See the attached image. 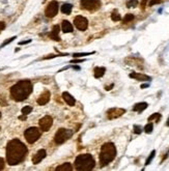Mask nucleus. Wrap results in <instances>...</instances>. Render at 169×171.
I'll return each mask as SVG.
<instances>
[{
	"label": "nucleus",
	"instance_id": "nucleus-39",
	"mask_svg": "<svg viewBox=\"0 0 169 171\" xmlns=\"http://www.w3.org/2000/svg\"><path fill=\"white\" fill-rule=\"evenodd\" d=\"M0 104H1V105H6V102H4L3 99H2L1 97H0Z\"/></svg>",
	"mask_w": 169,
	"mask_h": 171
},
{
	"label": "nucleus",
	"instance_id": "nucleus-20",
	"mask_svg": "<svg viewBox=\"0 0 169 171\" xmlns=\"http://www.w3.org/2000/svg\"><path fill=\"white\" fill-rule=\"evenodd\" d=\"M56 170H58V171H61V170H63V171H72L73 167H72V164H71V163H64V164H62V165H60V166L57 167Z\"/></svg>",
	"mask_w": 169,
	"mask_h": 171
},
{
	"label": "nucleus",
	"instance_id": "nucleus-4",
	"mask_svg": "<svg viewBox=\"0 0 169 171\" xmlns=\"http://www.w3.org/2000/svg\"><path fill=\"white\" fill-rule=\"evenodd\" d=\"M95 166V162L91 154H84L77 157L75 161V167L78 171H89Z\"/></svg>",
	"mask_w": 169,
	"mask_h": 171
},
{
	"label": "nucleus",
	"instance_id": "nucleus-14",
	"mask_svg": "<svg viewBox=\"0 0 169 171\" xmlns=\"http://www.w3.org/2000/svg\"><path fill=\"white\" fill-rule=\"evenodd\" d=\"M130 78H133V79H136L138 81H149L152 80V78L148 75L141 74V73H132L130 74Z\"/></svg>",
	"mask_w": 169,
	"mask_h": 171
},
{
	"label": "nucleus",
	"instance_id": "nucleus-40",
	"mask_svg": "<svg viewBox=\"0 0 169 171\" xmlns=\"http://www.w3.org/2000/svg\"><path fill=\"white\" fill-rule=\"evenodd\" d=\"M148 86H149V84H148V83L142 84V85H141V88H146V87H148Z\"/></svg>",
	"mask_w": 169,
	"mask_h": 171
},
{
	"label": "nucleus",
	"instance_id": "nucleus-25",
	"mask_svg": "<svg viewBox=\"0 0 169 171\" xmlns=\"http://www.w3.org/2000/svg\"><path fill=\"white\" fill-rule=\"evenodd\" d=\"M152 129H154V124H152L151 121L144 127V131H145V133H148V134H151L152 132Z\"/></svg>",
	"mask_w": 169,
	"mask_h": 171
},
{
	"label": "nucleus",
	"instance_id": "nucleus-31",
	"mask_svg": "<svg viewBox=\"0 0 169 171\" xmlns=\"http://www.w3.org/2000/svg\"><path fill=\"white\" fill-rule=\"evenodd\" d=\"M13 40H16V36H13V37H10V39H9V40H5V42L3 43V44H2L1 46H0V48H3L4 46H6L7 44H10V42H13Z\"/></svg>",
	"mask_w": 169,
	"mask_h": 171
},
{
	"label": "nucleus",
	"instance_id": "nucleus-12",
	"mask_svg": "<svg viewBox=\"0 0 169 171\" xmlns=\"http://www.w3.org/2000/svg\"><path fill=\"white\" fill-rule=\"evenodd\" d=\"M50 97H51L50 91L45 90V91H44L43 93L39 97V99H37V104L40 105V106L46 105L49 101H50Z\"/></svg>",
	"mask_w": 169,
	"mask_h": 171
},
{
	"label": "nucleus",
	"instance_id": "nucleus-24",
	"mask_svg": "<svg viewBox=\"0 0 169 171\" xmlns=\"http://www.w3.org/2000/svg\"><path fill=\"white\" fill-rule=\"evenodd\" d=\"M133 19H134V15H132V13H127V15L125 16L124 20H122V22L129 23V22H131V21H133Z\"/></svg>",
	"mask_w": 169,
	"mask_h": 171
},
{
	"label": "nucleus",
	"instance_id": "nucleus-8",
	"mask_svg": "<svg viewBox=\"0 0 169 171\" xmlns=\"http://www.w3.org/2000/svg\"><path fill=\"white\" fill-rule=\"evenodd\" d=\"M83 9L88 10H99L101 6V2L99 0H81Z\"/></svg>",
	"mask_w": 169,
	"mask_h": 171
},
{
	"label": "nucleus",
	"instance_id": "nucleus-37",
	"mask_svg": "<svg viewBox=\"0 0 169 171\" xmlns=\"http://www.w3.org/2000/svg\"><path fill=\"white\" fill-rule=\"evenodd\" d=\"M113 86H114V84H111V85H109V86H106L105 89L106 90H111V88H113Z\"/></svg>",
	"mask_w": 169,
	"mask_h": 171
},
{
	"label": "nucleus",
	"instance_id": "nucleus-17",
	"mask_svg": "<svg viewBox=\"0 0 169 171\" xmlns=\"http://www.w3.org/2000/svg\"><path fill=\"white\" fill-rule=\"evenodd\" d=\"M50 37L54 40H57V42L60 40V37H59V26L58 25H55L53 27L52 31H51V33H50Z\"/></svg>",
	"mask_w": 169,
	"mask_h": 171
},
{
	"label": "nucleus",
	"instance_id": "nucleus-10",
	"mask_svg": "<svg viewBox=\"0 0 169 171\" xmlns=\"http://www.w3.org/2000/svg\"><path fill=\"white\" fill-rule=\"evenodd\" d=\"M125 113H126V110L122 108H111L107 111V117L109 119H115L121 117Z\"/></svg>",
	"mask_w": 169,
	"mask_h": 171
},
{
	"label": "nucleus",
	"instance_id": "nucleus-42",
	"mask_svg": "<svg viewBox=\"0 0 169 171\" xmlns=\"http://www.w3.org/2000/svg\"><path fill=\"white\" fill-rule=\"evenodd\" d=\"M166 126L169 127V117H168V119H167V123H166Z\"/></svg>",
	"mask_w": 169,
	"mask_h": 171
},
{
	"label": "nucleus",
	"instance_id": "nucleus-11",
	"mask_svg": "<svg viewBox=\"0 0 169 171\" xmlns=\"http://www.w3.org/2000/svg\"><path fill=\"white\" fill-rule=\"evenodd\" d=\"M74 23L79 30H82V31L86 30L87 26H88V21H87V19L82 17V16H78V17H76L74 20Z\"/></svg>",
	"mask_w": 169,
	"mask_h": 171
},
{
	"label": "nucleus",
	"instance_id": "nucleus-5",
	"mask_svg": "<svg viewBox=\"0 0 169 171\" xmlns=\"http://www.w3.org/2000/svg\"><path fill=\"white\" fill-rule=\"evenodd\" d=\"M24 136H25V139L27 140V142L32 144V143H34L40 137V130L35 127H28L25 131V133H24Z\"/></svg>",
	"mask_w": 169,
	"mask_h": 171
},
{
	"label": "nucleus",
	"instance_id": "nucleus-35",
	"mask_svg": "<svg viewBox=\"0 0 169 171\" xmlns=\"http://www.w3.org/2000/svg\"><path fill=\"white\" fill-rule=\"evenodd\" d=\"M4 28H5V24H4V22H0V32L3 30Z\"/></svg>",
	"mask_w": 169,
	"mask_h": 171
},
{
	"label": "nucleus",
	"instance_id": "nucleus-33",
	"mask_svg": "<svg viewBox=\"0 0 169 171\" xmlns=\"http://www.w3.org/2000/svg\"><path fill=\"white\" fill-rule=\"evenodd\" d=\"M146 3H148V0H141V9L142 10L145 9Z\"/></svg>",
	"mask_w": 169,
	"mask_h": 171
},
{
	"label": "nucleus",
	"instance_id": "nucleus-22",
	"mask_svg": "<svg viewBox=\"0 0 169 171\" xmlns=\"http://www.w3.org/2000/svg\"><path fill=\"white\" fill-rule=\"evenodd\" d=\"M111 19H112V21H114V22H117V21L121 20V17L117 10H114V12L112 13V15H111Z\"/></svg>",
	"mask_w": 169,
	"mask_h": 171
},
{
	"label": "nucleus",
	"instance_id": "nucleus-21",
	"mask_svg": "<svg viewBox=\"0 0 169 171\" xmlns=\"http://www.w3.org/2000/svg\"><path fill=\"white\" fill-rule=\"evenodd\" d=\"M72 9H73V5L72 4H69V3H65L61 6V12L65 13V15H69V13L72 12Z\"/></svg>",
	"mask_w": 169,
	"mask_h": 171
},
{
	"label": "nucleus",
	"instance_id": "nucleus-13",
	"mask_svg": "<svg viewBox=\"0 0 169 171\" xmlns=\"http://www.w3.org/2000/svg\"><path fill=\"white\" fill-rule=\"evenodd\" d=\"M45 158H46V150L45 149H40V150L33 156V158H32V163H33V164H39V163Z\"/></svg>",
	"mask_w": 169,
	"mask_h": 171
},
{
	"label": "nucleus",
	"instance_id": "nucleus-32",
	"mask_svg": "<svg viewBox=\"0 0 169 171\" xmlns=\"http://www.w3.org/2000/svg\"><path fill=\"white\" fill-rule=\"evenodd\" d=\"M161 1H162V0H152V1L149 2V6H152V5H155V4L160 3Z\"/></svg>",
	"mask_w": 169,
	"mask_h": 171
},
{
	"label": "nucleus",
	"instance_id": "nucleus-6",
	"mask_svg": "<svg viewBox=\"0 0 169 171\" xmlns=\"http://www.w3.org/2000/svg\"><path fill=\"white\" fill-rule=\"evenodd\" d=\"M72 135H73V132L69 129H59L56 133L54 140H55L57 144H62L69 138L72 137Z\"/></svg>",
	"mask_w": 169,
	"mask_h": 171
},
{
	"label": "nucleus",
	"instance_id": "nucleus-18",
	"mask_svg": "<svg viewBox=\"0 0 169 171\" xmlns=\"http://www.w3.org/2000/svg\"><path fill=\"white\" fill-rule=\"evenodd\" d=\"M61 27H62V31H63L64 33H69V32H72L73 31V25L69 22V21H67V20L62 21Z\"/></svg>",
	"mask_w": 169,
	"mask_h": 171
},
{
	"label": "nucleus",
	"instance_id": "nucleus-1",
	"mask_svg": "<svg viewBox=\"0 0 169 171\" xmlns=\"http://www.w3.org/2000/svg\"><path fill=\"white\" fill-rule=\"evenodd\" d=\"M27 147L19 139L10 140L6 145V161L10 165H18L25 159Z\"/></svg>",
	"mask_w": 169,
	"mask_h": 171
},
{
	"label": "nucleus",
	"instance_id": "nucleus-34",
	"mask_svg": "<svg viewBox=\"0 0 169 171\" xmlns=\"http://www.w3.org/2000/svg\"><path fill=\"white\" fill-rule=\"evenodd\" d=\"M4 168V160L0 158V170H2Z\"/></svg>",
	"mask_w": 169,
	"mask_h": 171
},
{
	"label": "nucleus",
	"instance_id": "nucleus-9",
	"mask_svg": "<svg viewBox=\"0 0 169 171\" xmlns=\"http://www.w3.org/2000/svg\"><path fill=\"white\" fill-rule=\"evenodd\" d=\"M53 124V119L50 115H46L40 120V127L43 132H48Z\"/></svg>",
	"mask_w": 169,
	"mask_h": 171
},
{
	"label": "nucleus",
	"instance_id": "nucleus-2",
	"mask_svg": "<svg viewBox=\"0 0 169 171\" xmlns=\"http://www.w3.org/2000/svg\"><path fill=\"white\" fill-rule=\"evenodd\" d=\"M32 92V84L29 80H22L10 88V97L15 101L22 102L26 100Z\"/></svg>",
	"mask_w": 169,
	"mask_h": 171
},
{
	"label": "nucleus",
	"instance_id": "nucleus-29",
	"mask_svg": "<svg viewBox=\"0 0 169 171\" xmlns=\"http://www.w3.org/2000/svg\"><path fill=\"white\" fill-rule=\"evenodd\" d=\"M141 132H142V127L140 126H134V133L135 134H141Z\"/></svg>",
	"mask_w": 169,
	"mask_h": 171
},
{
	"label": "nucleus",
	"instance_id": "nucleus-23",
	"mask_svg": "<svg viewBox=\"0 0 169 171\" xmlns=\"http://www.w3.org/2000/svg\"><path fill=\"white\" fill-rule=\"evenodd\" d=\"M160 118H161V114L160 113H154L152 115H151L148 117V121H152V120H154V119H155V120L158 123V121L160 120Z\"/></svg>",
	"mask_w": 169,
	"mask_h": 171
},
{
	"label": "nucleus",
	"instance_id": "nucleus-41",
	"mask_svg": "<svg viewBox=\"0 0 169 171\" xmlns=\"http://www.w3.org/2000/svg\"><path fill=\"white\" fill-rule=\"evenodd\" d=\"M26 116H27V115H24V114H23V116H20V117H19V119H21V120H25V119H26Z\"/></svg>",
	"mask_w": 169,
	"mask_h": 171
},
{
	"label": "nucleus",
	"instance_id": "nucleus-43",
	"mask_svg": "<svg viewBox=\"0 0 169 171\" xmlns=\"http://www.w3.org/2000/svg\"><path fill=\"white\" fill-rule=\"evenodd\" d=\"M0 118H1V113H0Z\"/></svg>",
	"mask_w": 169,
	"mask_h": 171
},
{
	"label": "nucleus",
	"instance_id": "nucleus-27",
	"mask_svg": "<svg viewBox=\"0 0 169 171\" xmlns=\"http://www.w3.org/2000/svg\"><path fill=\"white\" fill-rule=\"evenodd\" d=\"M31 111H32V108L30 106H25L24 108H22V114H24V115H28Z\"/></svg>",
	"mask_w": 169,
	"mask_h": 171
},
{
	"label": "nucleus",
	"instance_id": "nucleus-15",
	"mask_svg": "<svg viewBox=\"0 0 169 171\" xmlns=\"http://www.w3.org/2000/svg\"><path fill=\"white\" fill-rule=\"evenodd\" d=\"M62 99L67 102V104L69 106H74L76 104L74 97H73L72 94H70L69 92H63V93H62Z\"/></svg>",
	"mask_w": 169,
	"mask_h": 171
},
{
	"label": "nucleus",
	"instance_id": "nucleus-3",
	"mask_svg": "<svg viewBox=\"0 0 169 171\" xmlns=\"http://www.w3.org/2000/svg\"><path fill=\"white\" fill-rule=\"evenodd\" d=\"M116 157V147L112 142H107L102 145L100 154V164L102 167L108 165L115 159Z\"/></svg>",
	"mask_w": 169,
	"mask_h": 171
},
{
	"label": "nucleus",
	"instance_id": "nucleus-38",
	"mask_svg": "<svg viewBox=\"0 0 169 171\" xmlns=\"http://www.w3.org/2000/svg\"><path fill=\"white\" fill-rule=\"evenodd\" d=\"M31 42V40H26V42H20L19 43V45H24V44H27V43H30Z\"/></svg>",
	"mask_w": 169,
	"mask_h": 171
},
{
	"label": "nucleus",
	"instance_id": "nucleus-36",
	"mask_svg": "<svg viewBox=\"0 0 169 171\" xmlns=\"http://www.w3.org/2000/svg\"><path fill=\"white\" fill-rule=\"evenodd\" d=\"M84 60L83 59H77V60H72L71 62H72V63H79V62H83Z\"/></svg>",
	"mask_w": 169,
	"mask_h": 171
},
{
	"label": "nucleus",
	"instance_id": "nucleus-28",
	"mask_svg": "<svg viewBox=\"0 0 169 171\" xmlns=\"http://www.w3.org/2000/svg\"><path fill=\"white\" fill-rule=\"evenodd\" d=\"M138 5V1L137 0H130V1L127 2V6L129 7H136Z\"/></svg>",
	"mask_w": 169,
	"mask_h": 171
},
{
	"label": "nucleus",
	"instance_id": "nucleus-19",
	"mask_svg": "<svg viewBox=\"0 0 169 171\" xmlns=\"http://www.w3.org/2000/svg\"><path fill=\"white\" fill-rule=\"evenodd\" d=\"M105 72H106L105 67H103V66L95 67V69H94V77L95 78H102L103 76L105 75Z\"/></svg>",
	"mask_w": 169,
	"mask_h": 171
},
{
	"label": "nucleus",
	"instance_id": "nucleus-7",
	"mask_svg": "<svg viewBox=\"0 0 169 171\" xmlns=\"http://www.w3.org/2000/svg\"><path fill=\"white\" fill-rule=\"evenodd\" d=\"M58 13V2L57 1H51L50 3L47 5L45 10V13L48 18H53L55 17Z\"/></svg>",
	"mask_w": 169,
	"mask_h": 171
},
{
	"label": "nucleus",
	"instance_id": "nucleus-26",
	"mask_svg": "<svg viewBox=\"0 0 169 171\" xmlns=\"http://www.w3.org/2000/svg\"><path fill=\"white\" fill-rule=\"evenodd\" d=\"M155 156H156V150H152V153H151V154L148 156V160H146V162H145V165H146V166L151 164V162L152 161V159L155 158Z\"/></svg>",
	"mask_w": 169,
	"mask_h": 171
},
{
	"label": "nucleus",
	"instance_id": "nucleus-16",
	"mask_svg": "<svg viewBox=\"0 0 169 171\" xmlns=\"http://www.w3.org/2000/svg\"><path fill=\"white\" fill-rule=\"evenodd\" d=\"M148 104L145 102H142V103H137V104L134 105V107H133V111H136V112L140 113L142 112L143 110H145L146 108H148Z\"/></svg>",
	"mask_w": 169,
	"mask_h": 171
},
{
	"label": "nucleus",
	"instance_id": "nucleus-30",
	"mask_svg": "<svg viewBox=\"0 0 169 171\" xmlns=\"http://www.w3.org/2000/svg\"><path fill=\"white\" fill-rule=\"evenodd\" d=\"M94 52H90V53H75L74 54V57H81V56H88V55H91V54H94Z\"/></svg>",
	"mask_w": 169,
	"mask_h": 171
}]
</instances>
